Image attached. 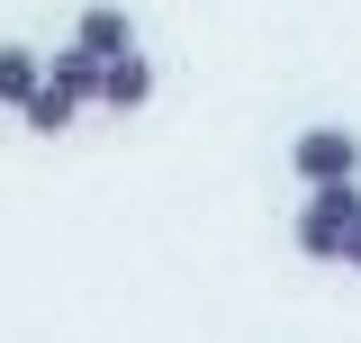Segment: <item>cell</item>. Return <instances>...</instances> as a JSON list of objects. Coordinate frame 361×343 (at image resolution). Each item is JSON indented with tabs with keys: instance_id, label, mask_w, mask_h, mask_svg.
<instances>
[{
	"instance_id": "cell-1",
	"label": "cell",
	"mask_w": 361,
	"mask_h": 343,
	"mask_svg": "<svg viewBox=\"0 0 361 343\" xmlns=\"http://www.w3.org/2000/svg\"><path fill=\"white\" fill-rule=\"evenodd\" d=\"M361 226V190L353 181H316V199L298 208V253L307 262H343V235Z\"/></svg>"
},
{
	"instance_id": "cell-2",
	"label": "cell",
	"mask_w": 361,
	"mask_h": 343,
	"mask_svg": "<svg viewBox=\"0 0 361 343\" xmlns=\"http://www.w3.org/2000/svg\"><path fill=\"white\" fill-rule=\"evenodd\" d=\"M289 163H298L307 190H316V181H353V172H361V136L353 127H307L298 145H289Z\"/></svg>"
},
{
	"instance_id": "cell-3",
	"label": "cell",
	"mask_w": 361,
	"mask_h": 343,
	"mask_svg": "<svg viewBox=\"0 0 361 343\" xmlns=\"http://www.w3.org/2000/svg\"><path fill=\"white\" fill-rule=\"evenodd\" d=\"M99 100L127 118V109H145L154 100V64L135 54V45H118V54H99Z\"/></svg>"
},
{
	"instance_id": "cell-4",
	"label": "cell",
	"mask_w": 361,
	"mask_h": 343,
	"mask_svg": "<svg viewBox=\"0 0 361 343\" xmlns=\"http://www.w3.org/2000/svg\"><path fill=\"white\" fill-rule=\"evenodd\" d=\"M73 109H82V100H73V90H54V82H45V73H37V90L18 100V118H27V127H37V136H54V127H73Z\"/></svg>"
},
{
	"instance_id": "cell-5",
	"label": "cell",
	"mask_w": 361,
	"mask_h": 343,
	"mask_svg": "<svg viewBox=\"0 0 361 343\" xmlns=\"http://www.w3.org/2000/svg\"><path fill=\"white\" fill-rule=\"evenodd\" d=\"M73 45H90V54H118V45H135V28H127V9H82V28H73Z\"/></svg>"
},
{
	"instance_id": "cell-6",
	"label": "cell",
	"mask_w": 361,
	"mask_h": 343,
	"mask_svg": "<svg viewBox=\"0 0 361 343\" xmlns=\"http://www.w3.org/2000/svg\"><path fill=\"white\" fill-rule=\"evenodd\" d=\"M45 82H54V90H73V100H99V54H90V45H63Z\"/></svg>"
},
{
	"instance_id": "cell-7",
	"label": "cell",
	"mask_w": 361,
	"mask_h": 343,
	"mask_svg": "<svg viewBox=\"0 0 361 343\" xmlns=\"http://www.w3.org/2000/svg\"><path fill=\"white\" fill-rule=\"evenodd\" d=\"M37 54H27V45H0V109H18V100H27V90H37Z\"/></svg>"
},
{
	"instance_id": "cell-8",
	"label": "cell",
	"mask_w": 361,
	"mask_h": 343,
	"mask_svg": "<svg viewBox=\"0 0 361 343\" xmlns=\"http://www.w3.org/2000/svg\"><path fill=\"white\" fill-rule=\"evenodd\" d=\"M343 271H361V226H353V235H343Z\"/></svg>"
}]
</instances>
